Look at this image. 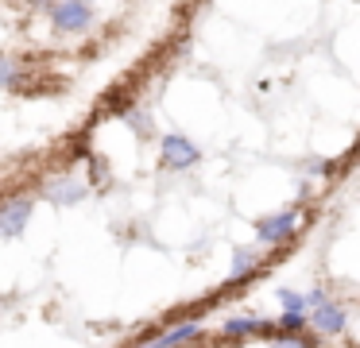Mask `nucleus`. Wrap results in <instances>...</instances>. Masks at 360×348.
I'll return each instance as SVG.
<instances>
[{
    "label": "nucleus",
    "mask_w": 360,
    "mask_h": 348,
    "mask_svg": "<svg viewBox=\"0 0 360 348\" xmlns=\"http://www.w3.org/2000/svg\"><path fill=\"white\" fill-rule=\"evenodd\" d=\"M51 27L58 35H86L94 27V8L86 0H51Z\"/></svg>",
    "instance_id": "nucleus-1"
},
{
    "label": "nucleus",
    "mask_w": 360,
    "mask_h": 348,
    "mask_svg": "<svg viewBox=\"0 0 360 348\" xmlns=\"http://www.w3.org/2000/svg\"><path fill=\"white\" fill-rule=\"evenodd\" d=\"M298 224H302L298 209H283V213L259 217V221H256V240H259V244H267V247L290 244V240L298 236Z\"/></svg>",
    "instance_id": "nucleus-2"
},
{
    "label": "nucleus",
    "mask_w": 360,
    "mask_h": 348,
    "mask_svg": "<svg viewBox=\"0 0 360 348\" xmlns=\"http://www.w3.org/2000/svg\"><path fill=\"white\" fill-rule=\"evenodd\" d=\"M345 325H349V314H345V306L333 302L329 294L318 298L314 306H306V329L321 333V337H337V333H345Z\"/></svg>",
    "instance_id": "nucleus-3"
},
{
    "label": "nucleus",
    "mask_w": 360,
    "mask_h": 348,
    "mask_svg": "<svg viewBox=\"0 0 360 348\" xmlns=\"http://www.w3.org/2000/svg\"><path fill=\"white\" fill-rule=\"evenodd\" d=\"M159 155H163V167L167 170H190L202 162V147L194 139H186L182 131H171V136L159 139Z\"/></svg>",
    "instance_id": "nucleus-4"
},
{
    "label": "nucleus",
    "mask_w": 360,
    "mask_h": 348,
    "mask_svg": "<svg viewBox=\"0 0 360 348\" xmlns=\"http://www.w3.org/2000/svg\"><path fill=\"white\" fill-rule=\"evenodd\" d=\"M32 213H35V198H27V193H12V198H4L0 201V236L16 240L20 232L27 228Z\"/></svg>",
    "instance_id": "nucleus-5"
},
{
    "label": "nucleus",
    "mask_w": 360,
    "mask_h": 348,
    "mask_svg": "<svg viewBox=\"0 0 360 348\" xmlns=\"http://www.w3.org/2000/svg\"><path fill=\"white\" fill-rule=\"evenodd\" d=\"M275 337V321H264V317H229L225 329H221V340H271Z\"/></svg>",
    "instance_id": "nucleus-6"
},
{
    "label": "nucleus",
    "mask_w": 360,
    "mask_h": 348,
    "mask_svg": "<svg viewBox=\"0 0 360 348\" xmlns=\"http://www.w3.org/2000/svg\"><path fill=\"white\" fill-rule=\"evenodd\" d=\"M202 337V321H179L171 329H159V333H143L140 344H190V340Z\"/></svg>",
    "instance_id": "nucleus-7"
},
{
    "label": "nucleus",
    "mask_w": 360,
    "mask_h": 348,
    "mask_svg": "<svg viewBox=\"0 0 360 348\" xmlns=\"http://www.w3.org/2000/svg\"><path fill=\"white\" fill-rule=\"evenodd\" d=\"M47 198L55 201V205H78L82 198H86V182L74 174H58L47 182Z\"/></svg>",
    "instance_id": "nucleus-8"
},
{
    "label": "nucleus",
    "mask_w": 360,
    "mask_h": 348,
    "mask_svg": "<svg viewBox=\"0 0 360 348\" xmlns=\"http://www.w3.org/2000/svg\"><path fill=\"white\" fill-rule=\"evenodd\" d=\"M259 263H264L259 247H236V252H233V267H229V283L244 286V283H248V278L259 271Z\"/></svg>",
    "instance_id": "nucleus-9"
},
{
    "label": "nucleus",
    "mask_w": 360,
    "mask_h": 348,
    "mask_svg": "<svg viewBox=\"0 0 360 348\" xmlns=\"http://www.w3.org/2000/svg\"><path fill=\"white\" fill-rule=\"evenodd\" d=\"M20 82H24V66H20V58L0 54V89H20Z\"/></svg>",
    "instance_id": "nucleus-10"
},
{
    "label": "nucleus",
    "mask_w": 360,
    "mask_h": 348,
    "mask_svg": "<svg viewBox=\"0 0 360 348\" xmlns=\"http://www.w3.org/2000/svg\"><path fill=\"white\" fill-rule=\"evenodd\" d=\"M128 108H132V101H128L124 89H117V93H109V97H105V116H120V120H124Z\"/></svg>",
    "instance_id": "nucleus-11"
},
{
    "label": "nucleus",
    "mask_w": 360,
    "mask_h": 348,
    "mask_svg": "<svg viewBox=\"0 0 360 348\" xmlns=\"http://www.w3.org/2000/svg\"><path fill=\"white\" fill-rule=\"evenodd\" d=\"M279 306H283V309H302V314H306V294H298V290H279Z\"/></svg>",
    "instance_id": "nucleus-12"
},
{
    "label": "nucleus",
    "mask_w": 360,
    "mask_h": 348,
    "mask_svg": "<svg viewBox=\"0 0 360 348\" xmlns=\"http://www.w3.org/2000/svg\"><path fill=\"white\" fill-rule=\"evenodd\" d=\"M24 4H35V8H43V4H51V0H24Z\"/></svg>",
    "instance_id": "nucleus-13"
},
{
    "label": "nucleus",
    "mask_w": 360,
    "mask_h": 348,
    "mask_svg": "<svg viewBox=\"0 0 360 348\" xmlns=\"http://www.w3.org/2000/svg\"><path fill=\"white\" fill-rule=\"evenodd\" d=\"M86 4H94V0H86Z\"/></svg>",
    "instance_id": "nucleus-14"
}]
</instances>
